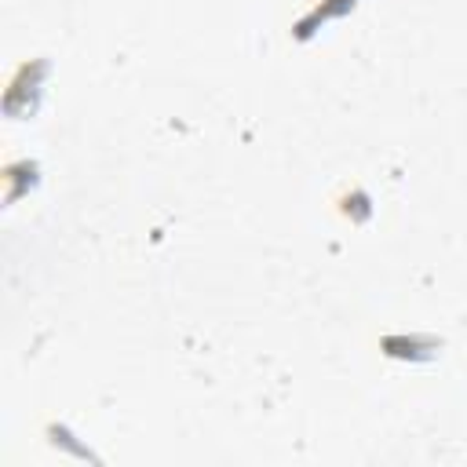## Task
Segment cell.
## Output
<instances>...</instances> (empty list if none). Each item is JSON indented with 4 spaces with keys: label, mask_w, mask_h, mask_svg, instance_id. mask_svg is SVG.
<instances>
[{
    "label": "cell",
    "mask_w": 467,
    "mask_h": 467,
    "mask_svg": "<svg viewBox=\"0 0 467 467\" xmlns=\"http://www.w3.org/2000/svg\"><path fill=\"white\" fill-rule=\"evenodd\" d=\"M354 4H358V0H325L321 7H314V11L296 26V36H299V40H303V36H310L317 22H325V18H332V15H343V11H350Z\"/></svg>",
    "instance_id": "cell-1"
}]
</instances>
